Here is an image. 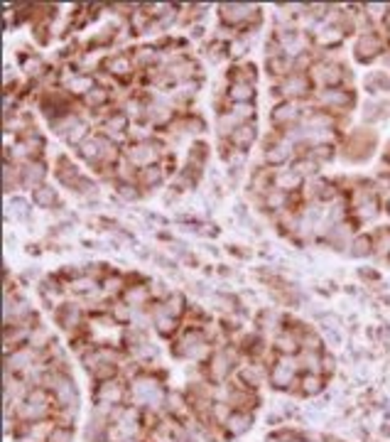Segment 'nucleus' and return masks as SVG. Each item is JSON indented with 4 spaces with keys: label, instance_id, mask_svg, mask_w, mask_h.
Masks as SVG:
<instances>
[{
    "label": "nucleus",
    "instance_id": "obj_1",
    "mask_svg": "<svg viewBox=\"0 0 390 442\" xmlns=\"http://www.w3.org/2000/svg\"><path fill=\"white\" fill-rule=\"evenodd\" d=\"M130 406L150 408V411H165L167 393L165 386L155 379L152 374H140L138 379L130 381Z\"/></svg>",
    "mask_w": 390,
    "mask_h": 442
},
{
    "label": "nucleus",
    "instance_id": "obj_2",
    "mask_svg": "<svg viewBox=\"0 0 390 442\" xmlns=\"http://www.w3.org/2000/svg\"><path fill=\"white\" fill-rule=\"evenodd\" d=\"M54 413H57V406H54V398L47 388H32L27 393V398L22 401V406L17 408L15 418L20 423H40V420H52Z\"/></svg>",
    "mask_w": 390,
    "mask_h": 442
},
{
    "label": "nucleus",
    "instance_id": "obj_3",
    "mask_svg": "<svg viewBox=\"0 0 390 442\" xmlns=\"http://www.w3.org/2000/svg\"><path fill=\"white\" fill-rule=\"evenodd\" d=\"M130 398V386L123 376H115L111 381H104V384H96L94 388V403H96V413L108 418V413L118 406H125V401Z\"/></svg>",
    "mask_w": 390,
    "mask_h": 442
},
{
    "label": "nucleus",
    "instance_id": "obj_4",
    "mask_svg": "<svg viewBox=\"0 0 390 442\" xmlns=\"http://www.w3.org/2000/svg\"><path fill=\"white\" fill-rule=\"evenodd\" d=\"M356 104V94L346 86H334V88H317L312 96V106L314 109L329 111V113L339 116L341 118L343 113H349L351 106Z\"/></svg>",
    "mask_w": 390,
    "mask_h": 442
},
{
    "label": "nucleus",
    "instance_id": "obj_5",
    "mask_svg": "<svg viewBox=\"0 0 390 442\" xmlns=\"http://www.w3.org/2000/svg\"><path fill=\"white\" fill-rule=\"evenodd\" d=\"M123 155L128 157L138 170H145V167L162 162L170 152L165 150V145H162L160 141H145V143H128V145H123Z\"/></svg>",
    "mask_w": 390,
    "mask_h": 442
},
{
    "label": "nucleus",
    "instance_id": "obj_6",
    "mask_svg": "<svg viewBox=\"0 0 390 442\" xmlns=\"http://www.w3.org/2000/svg\"><path fill=\"white\" fill-rule=\"evenodd\" d=\"M236 369H238V361H236V349H231V347L213 349V354L206 361V376L213 386L226 384Z\"/></svg>",
    "mask_w": 390,
    "mask_h": 442
},
{
    "label": "nucleus",
    "instance_id": "obj_7",
    "mask_svg": "<svg viewBox=\"0 0 390 442\" xmlns=\"http://www.w3.org/2000/svg\"><path fill=\"white\" fill-rule=\"evenodd\" d=\"M300 359L297 356H277L268 374V384L275 390H292L300 381Z\"/></svg>",
    "mask_w": 390,
    "mask_h": 442
},
{
    "label": "nucleus",
    "instance_id": "obj_8",
    "mask_svg": "<svg viewBox=\"0 0 390 442\" xmlns=\"http://www.w3.org/2000/svg\"><path fill=\"white\" fill-rule=\"evenodd\" d=\"M373 150H375V133L364 125V128H356L349 136L346 145L341 148V155H343V160L364 162L373 155Z\"/></svg>",
    "mask_w": 390,
    "mask_h": 442
},
{
    "label": "nucleus",
    "instance_id": "obj_9",
    "mask_svg": "<svg viewBox=\"0 0 390 442\" xmlns=\"http://www.w3.org/2000/svg\"><path fill=\"white\" fill-rule=\"evenodd\" d=\"M385 49H388V45H385V37L378 30L359 35L354 42V57L361 64H371L375 59H380L385 54Z\"/></svg>",
    "mask_w": 390,
    "mask_h": 442
},
{
    "label": "nucleus",
    "instance_id": "obj_10",
    "mask_svg": "<svg viewBox=\"0 0 390 442\" xmlns=\"http://www.w3.org/2000/svg\"><path fill=\"white\" fill-rule=\"evenodd\" d=\"M277 86H280V91H282V99L297 101V104L312 99L314 91H317L312 79H309V74H297V72H292L290 77H285Z\"/></svg>",
    "mask_w": 390,
    "mask_h": 442
},
{
    "label": "nucleus",
    "instance_id": "obj_11",
    "mask_svg": "<svg viewBox=\"0 0 390 442\" xmlns=\"http://www.w3.org/2000/svg\"><path fill=\"white\" fill-rule=\"evenodd\" d=\"M302 118H304V106L297 104V101H277L270 111V123L277 130H285L290 125L302 123Z\"/></svg>",
    "mask_w": 390,
    "mask_h": 442
},
{
    "label": "nucleus",
    "instance_id": "obj_12",
    "mask_svg": "<svg viewBox=\"0 0 390 442\" xmlns=\"http://www.w3.org/2000/svg\"><path fill=\"white\" fill-rule=\"evenodd\" d=\"M40 361H42V352H37V349H32L30 344H25V347L15 349V352L6 356V371L8 374L22 376L35 364H40Z\"/></svg>",
    "mask_w": 390,
    "mask_h": 442
},
{
    "label": "nucleus",
    "instance_id": "obj_13",
    "mask_svg": "<svg viewBox=\"0 0 390 442\" xmlns=\"http://www.w3.org/2000/svg\"><path fill=\"white\" fill-rule=\"evenodd\" d=\"M268 374H270V371L263 366V361H255V359L241 361L238 369H236V381H238L241 386H245V388L255 390V388H260V386L266 384Z\"/></svg>",
    "mask_w": 390,
    "mask_h": 442
},
{
    "label": "nucleus",
    "instance_id": "obj_14",
    "mask_svg": "<svg viewBox=\"0 0 390 442\" xmlns=\"http://www.w3.org/2000/svg\"><path fill=\"white\" fill-rule=\"evenodd\" d=\"M47 165H44V160H30L25 162V165H20V177H22V187L30 189V192H35L37 187H42V184H47Z\"/></svg>",
    "mask_w": 390,
    "mask_h": 442
},
{
    "label": "nucleus",
    "instance_id": "obj_15",
    "mask_svg": "<svg viewBox=\"0 0 390 442\" xmlns=\"http://www.w3.org/2000/svg\"><path fill=\"white\" fill-rule=\"evenodd\" d=\"M150 313H152V329L160 337H177L179 317L167 313L165 307H162V302H155V307H150Z\"/></svg>",
    "mask_w": 390,
    "mask_h": 442
},
{
    "label": "nucleus",
    "instance_id": "obj_16",
    "mask_svg": "<svg viewBox=\"0 0 390 442\" xmlns=\"http://www.w3.org/2000/svg\"><path fill=\"white\" fill-rule=\"evenodd\" d=\"M304 184H307V180H304L300 172L292 170L290 165L275 170V189H280V192H285L292 197V194H300Z\"/></svg>",
    "mask_w": 390,
    "mask_h": 442
},
{
    "label": "nucleus",
    "instance_id": "obj_17",
    "mask_svg": "<svg viewBox=\"0 0 390 442\" xmlns=\"http://www.w3.org/2000/svg\"><path fill=\"white\" fill-rule=\"evenodd\" d=\"M273 352L277 354V356H297V354L302 352L300 347V337H297L295 332H292L290 327H282L280 332L273 337Z\"/></svg>",
    "mask_w": 390,
    "mask_h": 442
},
{
    "label": "nucleus",
    "instance_id": "obj_18",
    "mask_svg": "<svg viewBox=\"0 0 390 442\" xmlns=\"http://www.w3.org/2000/svg\"><path fill=\"white\" fill-rule=\"evenodd\" d=\"M54 315H57L59 327H62L67 334H72V332H76V329H81V324H83V310H81V305H76V302H67V305L59 307Z\"/></svg>",
    "mask_w": 390,
    "mask_h": 442
},
{
    "label": "nucleus",
    "instance_id": "obj_19",
    "mask_svg": "<svg viewBox=\"0 0 390 442\" xmlns=\"http://www.w3.org/2000/svg\"><path fill=\"white\" fill-rule=\"evenodd\" d=\"M104 69L111 74L113 79H128L130 74L136 72V62H133V54L128 52H115L111 54L108 59L104 62Z\"/></svg>",
    "mask_w": 390,
    "mask_h": 442
},
{
    "label": "nucleus",
    "instance_id": "obj_20",
    "mask_svg": "<svg viewBox=\"0 0 390 442\" xmlns=\"http://www.w3.org/2000/svg\"><path fill=\"white\" fill-rule=\"evenodd\" d=\"M258 141V123H241L238 128L234 130V133H231L229 136V145L231 148H236V150H245L248 152L250 148H253V143Z\"/></svg>",
    "mask_w": 390,
    "mask_h": 442
},
{
    "label": "nucleus",
    "instance_id": "obj_21",
    "mask_svg": "<svg viewBox=\"0 0 390 442\" xmlns=\"http://www.w3.org/2000/svg\"><path fill=\"white\" fill-rule=\"evenodd\" d=\"M67 292H76V295H81V297L101 295V278L94 276V273L83 271L79 278H74L72 283H67Z\"/></svg>",
    "mask_w": 390,
    "mask_h": 442
},
{
    "label": "nucleus",
    "instance_id": "obj_22",
    "mask_svg": "<svg viewBox=\"0 0 390 442\" xmlns=\"http://www.w3.org/2000/svg\"><path fill=\"white\" fill-rule=\"evenodd\" d=\"M94 86H96L94 74H83V72H79V69H74V72L67 77V81H64V88H67L72 96H76V99H83Z\"/></svg>",
    "mask_w": 390,
    "mask_h": 442
},
{
    "label": "nucleus",
    "instance_id": "obj_23",
    "mask_svg": "<svg viewBox=\"0 0 390 442\" xmlns=\"http://www.w3.org/2000/svg\"><path fill=\"white\" fill-rule=\"evenodd\" d=\"M273 187H275V170L268 165L255 167L253 175H250V189H253V194H258L263 199Z\"/></svg>",
    "mask_w": 390,
    "mask_h": 442
},
{
    "label": "nucleus",
    "instance_id": "obj_24",
    "mask_svg": "<svg viewBox=\"0 0 390 442\" xmlns=\"http://www.w3.org/2000/svg\"><path fill=\"white\" fill-rule=\"evenodd\" d=\"M120 300L133 307V310H147V305H152L150 285H125Z\"/></svg>",
    "mask_w": 390,
    "mask_h": 442
},
{
    "label": "nucleus",
    "instance_id": "obj_25",
    "mask_svg": "<svg viewBox=\"0 0 390 442\" xmlns=\"http://www.w3.org/2000/svg\"><path fill=\"white\" fill-rule=\"evenodd\" d=\"M30 202H32V207L44 209V212L64 207V204L59 202V192L52 187V184H42V187H37L35 192H30Z\"/></svg>",
    "mask_w": 390,
    "mask_h": 442
},
{
    "label": "nucleus",
    "instance_id": "obj_26",
    "mask_svg": "<svg viewBox=\"0 0 390 442\" xmlns=\"http://www.w3.org/2000/svg\"><path fill=\"white\" fill-rule=\"evenodd\" d=\"M380 212H383V202H380L378 194H375V197L366 199L364 204L351 209V216H354L356 224H371V221H375V219L380 216Z\"/></svg>",
    "mask_w": 390,
    "mask_h": 442
},
{
    "label": "nucleus",
    "instance_id": "obj_27",
    "mask_svg": "<svg viewBox=\"0 0 390 442\" xmlns=\"http://www.w3.org/2000/svg\"><path fill=\"white\" fill-rule=\"evenodd\" d=\"M253 423H255V418H253V413H250V411H234L229 420H226L224 430H226V435H229V437H241V435H245L250 427H253Z\"/></svg>",
    "mask_w": 390,
    "mask_h": 442
},
{
    "label": "nucleus",
    "instance_id": "obj_28",
    "mask_svg": "<svg viewBox=\"0 0 390 442\" xmlns=\"http://www.w3.org/2000/svg\"><path fill=\"white\" fill-rule=\"evenodd\" d=\"M54 175H57L59 184H64V187H69V189L76 187V182L81 180V172H79V167L74 165V162L69 160L67 155L57 157V167H54Z\"/></svg>",
    "mask_w": 390,
    "mask_h": 442
},
{
    "label": "nucleus",
    "instance_id": "obj_29",
    "mask_svg": "<svg viewBox=\"0 0 390 442\" xmlns=\"http://www.w3.org/2000/svg\"><path fill=\"white\" fill-rule=\"evenodd\" d=\"M255 96H258V88L255 84H229L226 88V101L231 104H255Z\"/></svg>",
    "mask_w": 390,
    "mask_h": 442
},
{
    "label": "nucleus",
    "instance_id": "obj_30",
    "mask_svg": "<svg viewBox=\"0 0 390 442\" xmlns=\"http://www.w3.org/2000/svg\"><path fill=\"white\" fill-rule=\"evenodd\" d=\"M165 180H167V167L162 165V162L138 172V184H140V189H155V187H160Z\"/></svg>",
    "mask_w": 390,
    "mask_h": 442
},
{
    "label": "nucleus",
    "instance_id": "obj_31",
    "mask_svg": "<svg viewBox=\"0 0 390 442\" xmlns=\"http://www.w3.org/2000/svg\"><path fill=\"white\" fill-rule=\"evenodd\" d=\"M111 99H113V91H111V88L99 86V84H96V86L91 88L89 94H86V96L81 99V104L86 106L89 111H99V109H106V106H111Z\"/></svg>",
    "mask_w": 390,
    "mask_h": 442
},
{
    "label": "nucleus",
    "instance_id": "obj_32",
    "mask_svg": "<svg viewBox=\"0 0 390 442\" xmlns=\"http://www.w3.org/2000/svg\"><path fill=\"white\" fill-rule=\"evenodd\" d=\"M17 141L25 145L27 155H30V160H42V152H44V138H42V133L37 128H30L27 133H22Z\"/></svg>",
    "mask_w": 390,
    "mask_h": 442
},
{
    "label": "nucleus",
    "instance_id": "obj_33",
    "mask_svg": "<svg viewBox=\"0 0 390 442\" xmlns=\"http://www.w3.org/2000/svg\"><path fill=\"white\" fill-rule=\"evenodd\" d=\"M346 253H349L351 258H368V255H373V239H371V234L356 231V236L351 239V246Z\"/></svg>",
    "mask_w": 390,
    "mask_h": 442
},
{
    "label": "nucleus",
    "instance_id": "obj_34",
    "mask_svg": "<svg viewBox=\"0 0 390 442\" xmlns=\"http://www.w3.org/2000/svg\"><path fill=\"white\" fill-rule=\"evenodd\" d=\"M300 359L302 374H319L324 371V352H300L297 354Z\"/></svg>",
    "mask_w": 390,
    "mask_h": 442
},
{
    "label": "nucleus",
    "instance_id": "obj_35",
    "mask_svg": "<svg viewBox=\"0 0 390 442\" xmlns=\"http://www.w3.org/2000/svg\"><path fill=\"white\" fill-rule=\"evenodd\" d=\"M258 329L260 334H270V332H280L282 329V317L277 310H273V307H266V310H260L258 313Z\"/></svg>",
    "mask_w": 390,
    "mask_h": 442
},
{
    "label": "nucleus",
    "instance_id": "obj_36",
    "mask_svg": "<svg viewBox=\"0 0 390 442\" xmlns=\"http://www.w3.org/2000/svg\"><path fill=\"white\" fill-rule=\"evenodd\" d=\"M297 390H300L302 395H307V398L319 395L324 390V376H319V374H300Z\"/></svg>",
    "mask_w": 390,
    "mask_h": 442
},
{
    "label": "nucleus",
    "instance_id": "obj_37",
    "mask_svg": "<svg viewBox=\"0 0 390 442\" xmlns=\"http://www.w3.org/2000/svg\"><path fill=\"white\" fill-rule=\"evenodd\" d=\"M263 207L270 209L273 214H280V212H285V209L292 207V197H290V194H285V192H280V189L273 187L270 192L263 197Z\"/></svg>",
    "mask_w": 390,
    "mask_h": 442
},
{
    "label": "nucleus",
    "instance_id": "obj_38",
    "mask_svg": "<svg viewBox=\"0 0 390 442\" xmlns=\"http://www.w3.org/2000/svg\"><path fill=\"white\" fill-rule=\"evenodd\" d=\"M364 88L368 94H388L390 91V77L385 72H371L364 79Z\"/></svg>",
    "mask_w": 390,
    "mask_h": 442
},
{
    "label": "nucleus",
    "instance_id": "obj_39",
    "mask_svg": "<svg viewBox=\"0 0 390 442\" xmlns=\"http://www.w3.org/2000/svg\"><path fill=\"white\" fill-rule=\"evenodd\" d=\"M79 120H81V116H79L76 111H69V113H62V116H57L54 120H49V128H52L59 138H67L69 130H72Z\"/></svg>",
    "mask_w": 390,
    "mask_h": 442
},
{
    "label": "nucleus",
    "instance_id": "obj_40",
    "mask_svg": "<svg viewBox=\"0 0 390 442\" xmlns=\"http://www.w3.org/2000/svg\"><path fill=\"white\" fill-rule=\"evenodd\" d=\"M89 138H91V123H89V120L81 118L72 130H69V136L64 138V143H67L69 148H74V150H76V148L81 145V143L89 141Z\"/></svg>",
    "mask_w": 390,
    "mask_h": 442
},
{
    "label": "nucleus",
    "instance_id": "obj_41",
    "mask_svg": "<svg viewBox=\"0 0 390 442\" xmlns=\"http://www.w3.org/2000/svg\"><path fill=\"white\" fill-rule=\"evenodd\" d=\"M373 239V255L378 258H390V226H380L371 234Z\"/></svg>",
    "mask_w": 390,
    "mask_h": 442
},
{
    "label": "nucleus",
    "instance_id": "obj_42",
    "mask_svg": "<svg viewBox=\"0 0 390 442\" xmlns=\"http://www.w3.org/2000/svg\"><path fill=\"white\" fill-rule=\"evenodd\" d=\"M128 141L130 143L155 141V128H152L147 120H136V123H130V128H128Z\"/></svg>",
    "mask_w": 390,
    "mask_h": 442
},
{
    "label": "nucleus",
    "instance_id": "obj_43",
    "mask_svg": "<svg viewBox=\"0 0 390 442\" xmlns=\"http://www.w3.org/2000/svg\"><path fill=\"white\" fill-rule=\"evenodd\" d=\"M258 81V67L255 64H241L229 72V84H255Z\"/></svg>",
    "mask_w": 390,
    "mask_h": 442
},
{
    "label": "nucleus",
    "instance_id": "obj_44",
    "mask_svg": "<svg viewBox=\"0 0 390 442\" xmlns=\"http://www.w3.org/2000/svg\"><path fill=\"white\" fill-rule=\"evenodd\" d=\"M238 125H241V120L236 118L229 109L219 111V116H216V130H219V136L224 138V141H229V136L238 128Z\"/></svg>",
    "mask_w": 390,
    "mask_h": 442
},
{
    "label": "nucleus",
    "instance_id": "obj_45",
    "mask_svg": "<svg viewBox=\"0 0 390 442\" xmlns=\"http://www.w3.org/2000/svg\"><path fill=\"white\" fill-rule=\"evenodd\" d=\"M30 344L32 349H37V352H47L49 347H52V334H49V329L44 327V324H37L35 329L30 332Z\"/></svg>",
    "mask_w": 390,
    "mask_h": 442
},
{
    "label": "nucleus",
    "instance_id": "obj_46",
    "mask_svg": "<svg viewBox=\"0 0 390 442\" xmlns=\"http://www.w3.org/2000/svg\"><path fill=\"white\" fill-rule=\"evenodd\" d=\"M3 182H6V194L10 197L15 189L22 187V177H20V165H13V162H6L3 167Z\"/></svg>",
    "mask_w": 390,
    "mask_h": 442
},
{
    "label": "nucleus",
    "instance_id": "obj_47",
    "mask_svg": "<svg viewBox=\"0 0 390 442\" xmlns=\"http://www.w3.org/2000/svg\"><path fill=\"white\" fill-rule=\"evenodd\" d=\"M226 49H229V59H234V62H238V59H243L245 54L250 52V37L248 35H236L234 40L226 45Z\"/></svg>",
    "mask_w": 390,
    "mask_h": 442
},
{
    "label": "nucleus",
    "instance_id": "obj_48",
    "mask_svg": "<svg viewBox=\"0 0 390 442\" xmlns=\"http://www.w3.org/2000/svg\"><path fill=\"white\" fill-rule=\"evenodd\" d=\"M20 69H25V74H27L30 79H42L44 74H47V64L42 62V59L37 57V54H32V52L22 57Z\"/></svg>",
    "mask_w": 390,
    "mask_h": 442
},
{
    "label": "nucleus",
    "instance_id": "obj_49",
    "mask_svg": "<svg viewBox=\"0 0 390 442\" xmlns=\"http://www.w3.org/2000/svg\"><path fill=\"white\" fill-rule=\"evenodd\" d=\"M162 307H165V310H167L170 315H174V317L182 319V315L187 313V307H189V305H187V300H184L182 292L174 290V292H170V295H167L165 300H162Z\"/></svg>",
    "mask_w": 390,
    "mask_h": 442
},
{
    "label": "nucleus",
    "instance_id": "obj_50",
    "mask_svg": "<svg viewBox=\"0 0 390 442\" xmlns=\"http://www.w3.org/2000/svg\"><path fill=\"white\" fill-rule=\"evenodd\" d=\"M224 160L231 172H241V170H245V165H248V152L236 150V148L229 145V148H224Z\"/></svg>",
    "mask_w": 390,
    "mask_h": 442
},
{
    "label": "nucleus",
    "instance_id": "obj_51",
    "mask_svg": "<svg viewBox=\"0 0 390 442\" xmlns=\"http://www.w3.org/2000/svg\"><path fill=\"white\" fill-rule=\"evenodd\" d=\"M113 192L118 194L123 202H138L143 197V189L138 182H113Z\"/></svg>",
    "mask_w": 390,
    "mask_h": 442
},
{
    "label": "nucleus",
    "instance_id": "obj_52",
    "mask_svg": "<svg viewBox=\"0 0 390 442\" xmlns=\"http://www.w3.org/2000/svg\"><path fill=\"white\" fill-rule=\"evenodd\" d=\"M209 160V145L202 141H197L192 148H189V155H187V162L194 167H199V170H204V165H206Z\"/></svg>",
    "mask_w": 390,
    "mask_h": 442
},
{
    "label": "nucleus",
    "instance_id": "obj_53",
    "mask_svg": "<svg viewBox=\"0 0 390 442\" xmlns=\"http://www.w3.org/2000/svg\"><path fill=\"white\" fill-rule=\"evenodd\" d=\"M30 204L32 202H27V199H22V197H10V202H8V216H15L17 221L30 219V214H32Z\"/></svg>",
    "mask_w": 390,
    "mask_h": 442
},
{
    "label": "nucleus",
    "instance_id": "obj_54",
    "mask_svg": "<svg viewBox=\"0 0 390 442\" xmlns=\"http://www.w3.org/2000/svg\"><path fill=\"white\" fill-rule=\"evenodd\" d=\"M290 167H292L295 172H300V175L304 177V180H312V177L319 175V165H314V162L309 160V157H304V155L295 157Z\"/></svg>",
    "mask_w": 390,
    "mask_h": 442
},
{
    "label": "nucleus",
    "instance_id": "obj_55",
    "mask_svg": "<svg viewBox=\"0 0 390 442\" xmlns=\"http://www.w3.org/2000/svg\"><path fill=\"white\" fill-rule=\"evenodd\" d=\"M388 116V106L380 104V101H368V104L364 106V120L366 123H375V120L385 118Z\"/></svg>",
    "mask_w": 390,
    "mask_h": 442
},
{
    "label": "nucleus",
    "instance_id": "obj_56",
    "mask_svg": "<svg viewBox=\"0 0 390 442\" xmlns=\"http://www.w3.org/2000/svg\"><path fill=\"white\" fill-rule=\"evenodd\" d=\"M229 111L241 120V123H253L258 111H255V104H231Z\"/></svg>",
    "mask_w": 390,
    "mask_h": 442
},
{
    "label": "nucleus",
    "instance_id": "obj_57",
    "mask_svg": "<svg viewBox=\"0 0 390 442\" xmlns=\"http://www.w3.org/2000/svg\"><path fill=\"white\" fill-rule=\"evenodd\" d=\"M47 442H74V427L69 425H54L47 435Z\"/></svg>",
    "mask_w": 390,
    "mask_h": 442
},
{
    "label": "nucleus",
    "instance_id": "obj_58",
    "mask_svg": "<svg viewBox=\"0 0 390 442\" xmlns=\"http://www.w3.org/2000/svg\"><path fill=\"white\" fill-rule=\"evenodd\" d=\"M236 297H238V305H241V307H245V310H250V307H255V302H258V297H255L253 292H248V290L241 292V295H236Z\"/></svg>",
    "mask_w": 390,
    "mask_h": 442
},
{
    "label": "nucleus",
    "instance_id": "obj_59",
    "mask_svg": "<svg viewBox=\"0 0 390 442\" xmlns=\"http://www.w3.org/2000/svg\"><path fill=\"white\" fill-rule=\"evenodd\" d=\"M383 27H385V35L390 37V10H388V15H385V20H383Z\"/></svg>",
    "mask_w": 390,
    "mask_h": 442
},
{
    "label": "nucleus",
    "instance_id": "obj_60",
    "mask_svg": "<svg viewBox=\"0 0 390 442\" xmlns=\"http://www.w3.org/2000/svg\"><path fill=\"white\" fill-rule=\"evenodd\" d=\"M177 442H189V440H187V437H179V440H177Z\"/></svg>",
    "mask_w": 390,
    "mask_h": 442
}]
</instances>
